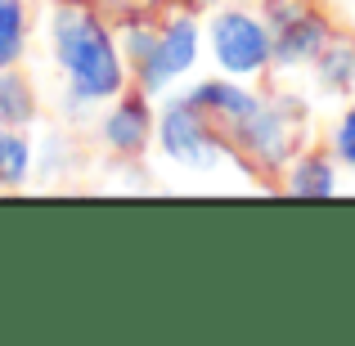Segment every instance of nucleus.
<instances>
[{
	"label": "nucleus",
	"instance_id": "1",
	"mask_svg": "<svg viewBox=\"0 0 355 346\" xmlns=\"http://www.w3.org/2000/svg\"><path fill=\"white\" fill-rule=\"evenodd\" d=\"M54 41H59L63 68L72 72V86L86 99L117 95L121 63H117V50H113V41L104 36L99 23H90V18H81V14H63L59 27H54Z\"/></svg>",
	"mask_w": 355,
	"mask_h": 346
},
{
	"label": "nucleus",
	"instance_id": "2",
	"mask_svg": "<svg viewBox=\"0 0 355 346\" xmlns=\"http://www.w3.org/2000/svg\"><path fill=\"white\" fill-rule=\"evenodd\" d=\"M211 45H216V59L220 68L230 72H257L261 63L270 59V41H266V27L248 14H220L211 23Z\"/></svg>",
	"mask_w": 355,
	"mask_h": 346
},
{
	"label": "nucleus",
	"instance_id": "3",
	"mask_svg": "<svg viewBox=\"0 0 355 346\" xmlns=\"http://www.w3.org/2000/svg\"><path fill=\"white\" fill-rule=\"evenodd\" d=\"M193 50H198V32H193V23H171L166 27V36L148 50V63H144V81L148 86H162V81H171L175 72H184L193 63Z\"/></svg>",
	"mask_w": 355,
	"mask_h": 346
},
{
	"label": "nucleus",
	"instance_id": "4",
	"mask_svg": "<svg viewBox=\"0 0 355 346\" xmlns=\"http://www.w3.org/2000/svg\"><path fill=\"white\" fill-rule=\"evenodd\" d=\"M162 144L175 162H207V139H202V126L193 117V108L175 104L162 121Z\"/></svg>",
	"mask_w": 355,
	"mask_h": 346
},
{
	"label": "nucleus",
	"instance_id": "5",
	"mask_svg": "<svg viewBox=\"0 0 355 346\" xmlns=\"http://www.w3.org/2000/svg\"><path fill=\"white\" fill-rule=\"evenodd\" d=\"M144 135H148V113H144V104H121L113 117H108V144L113 148H139L144 144Z\"/></svg>",
	"mask_w": 355,
	"mask_h": 346
},
{
	"label": "nucleus",
	"instance_id": "6",
	"mask_svg": "<svg viewBox=\"0 0 355 346\" xmlns=\"http://www.w3.org/2000/svg\"><path fill=\"white\" fill-rule=\"evenodd\" d=\"M18 50H23V5L0 0V68L18 59Z\"/></svg>",
	"mask_w": 355,
	"mask_h": 346
},
{
	"label": "nucleus",
	"instance_id": "7",
	"mask_svg": "<svg viewBox=\"0 0 355 346\" xmlns=\"http://www.w3.org/2000/svg\"><path fill=\"white\" fill-rule=\"evenodd\" d=\"M320 41H324V27L315 23V18H302V23H297L284 41H279V59H284V63H297V59H306L311 50H320Z\"/></svg>",
	"mask_w": 355,
	"mask_h": 346
},
{
	"label": "nucleus",
	"instance_id": "8",
	"mask_svg": "<svg viewBox=\"0 0 355 346\" xmlns=\"http://www.w3.org/2000/svg\"><path fill=\"white\" fill-rule=\"evenodd\" d=\"M252 144H257L266 157H284V144H288V130H284V121H275L270 113L252 108Z\"/></svg>",
	"mask_w": 355,
	"mask_h": 346
},
{
	"label": "nucleus",
	"instance_id": "9",
	"mask_svg": "<svg viewBox=\"0 0 355 346\" xmlns=\"http://www.w3.org/2000/svg\"><path fill=\"white\" fill-rule=\"evenodd\" d=\"M0 117L14 126L32 117V99H27V86L18 77H0Z\"/></svg>",
	"mask_w": 355,
	"mask_h": 346
},
{
	"label": "nucleus",
	"instance_id": "10",
	"mask_svg": "<svg viewBox=\"0 0 355 346\" xmlns=\"http://www.w3.org/2000/svg\"><path fill=\"white\" fill-rule=\"evenodd\" d=\"M288 189L293 193H333V171H329V162H302L293 171V180H288Z\"/></svg>",
	"mask_w": 355,
	"mask_h": 346
},
{
	"label": "nucleus",
	"instance_id": "11",
	"mask_svg": "<svg viewBox=\"0 0 355 346\" xmlns=\"http://www.w3.org/2000/svg\"><path fill=\"white\" fill-rule=\"evenodd\" d=\"M198 104L230 108V113H239V117H252V108H261L252 95H243V90H234V86H202L198 90Z\"/></svg>",
	"mask_w": 355,
	"mask_h": 346
},
{
	"label": "nucleus",
	"instance_id": "12",
	"mask_svg": "<svg viewBox=\"0 0 355 346\" xmlns=\"http://www.w3.org/2000/svg\"><path fill=\"white\" fill-rule=\"evenodd\" d=\"M0 175L5 180H23L27 175V144L18 135H5V144H0Z\"/></svg>",
	"mask_w": 355,
	"mask_h": 346
},
{
	"label": "nucleus",
	"instance_id": "13",
	"mask_svg": "<svg viewBox=\"0 0 355 346\" xmlns=\"http://www.w3.org/2000/svg\"><path fill=\"white\" fill-rule=\"evenodd\" d=\"M351 72H355V54L351 50H338L333 59H324V77H329L333 86H347Z\"/></svg>",
	"mask_w": 355,
	"mask_h": 346
},
{
	"label": "nucleus",
	"instance_id": "14",
	"mask_svg": "<svg viewBox=\"0 0 355 346\" xmlns=\"http://www.w3.org/2000/svg\"><path fill=\"white\" fill-rule=\"evenodd\" d=\"M338 153L347 157V162L355 166V113L342 121V130H338Z\"/></svg>",
	"mask_w": 355,
	"mask_h": 346
},
{
	"label": "nucleus",
	"instance_id": "15",
	"mask_svg": "<svg viewBox=\"0 0 355 346\" xmlns=\"http://www.w3.org/2000/svg\"><path fill=\"white\" fill-rule=\"evenodd\" d=\"M0 144H5V135H0Z\"/></svg>",
	"mask_w": 355,
	"mask_h": 346
}]
</instances>
